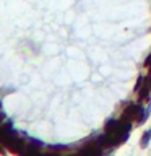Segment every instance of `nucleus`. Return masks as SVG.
<instances>
[{
    "label": "nucleus",
    "mask_w": 151,
    "mask_h": 156,
    "mask_svg": "<svg viewBox=\"0 0 151 156\" xmlns=\"http://www.w3.org/2000/svg\"><path fill=\"white\" fill-rule=\"evenodd\" d=\"M149 138H151V130H148V133L143 136V140H141V146H146V145H148Z\"/></svg>",
    "instance_id": "obj_1"
}]
</instances>
